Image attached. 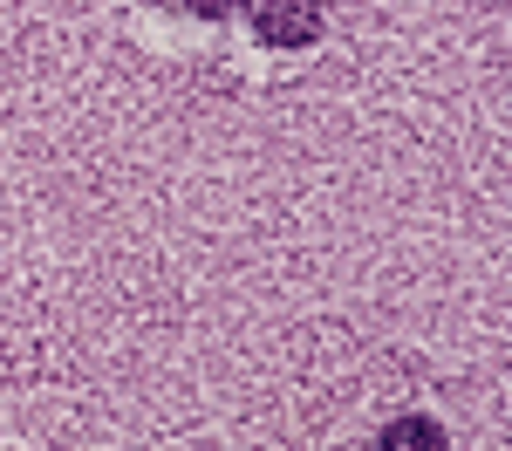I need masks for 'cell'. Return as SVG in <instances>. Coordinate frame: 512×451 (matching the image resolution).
<instances>
[{"mask_svg":"<svg viewBox=\"0 0 512 451\" xmlns=\"http://www.w3.org/2000/svg\"><path fill=\"white\" fill-rule=\"evenodd\" d=\"M253 35L274 48H308L321 35V0H253Z\"/></svg>","mask_w":512,"mask_h":451,"instance_id":"cell-1","label":"cell"},{"mask_svg":"<svg viewBox=\"0 0 512 451\" xmlns=\"http://www.w3.org/2000/svg\"><path fill=\"white\" fill-rule=\"evenodd\" d=\"M383 445H390V451H403V445H444V431H437V424H431V417H403V424H390V431H383Z\"/></svg>","mask_w":512,"mask_h":451,"instance_id":"cell-2","label":"cell"},{"mask_svg":"<svg viewBox=\"0 0 512 451\" xmlns=\"http://www.w3.org/2000/svg\"><path fill=\"white\" fill-rule=\"evenodd\" d=\"M185 7H198V14H226L233 0H185Z\"/></svg>","mask_w":512,"mask_h":451,"instance_id":"cell-3","label":"cell"}]
</instances>
